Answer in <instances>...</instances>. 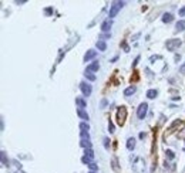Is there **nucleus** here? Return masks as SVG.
<instances>
[{
  "label": "nucleus",
  "instance_id": "a211bd4d",
  "mask_svg": "<svg viewBox=\"0 0 185 173\" xmlns=\"http://www.w3.org/2000/svg\"><path fill=\"white\" fill-rule=\"evenodd\" d=\"M88 129H90V125L87 122H81L80 123V130L81 132H88Z\"/></svg>",
  "mask_w": 185,
  "mask_h": 173
},
{
  "label": "nucleus",
  "instance_id": "393cba45",
  "mask_svg": "<svg viewBox=\"0 0 185 173\" xmlns=\"http://www.w3.org/2000/svg\"><path fill=\"white\" fill-rule=\"evenodd\" d=\"M87 166H88V169H90L91 172H97V170H98V166H97L94 162H93V163H90V165H87Z\"/></svg>",
  "mask_w": 185,
  "mask_h": 173
},
{
  "label": "nucleus",
  "instance_id": "2f4dec72",
  "mask_svg": "<svg viewBox=\"0 0 185 173\" xmlns=\"http://www.w3.org/2000/svg\"><path fill=\"white\" fill-rule=\"evenodd\" d=\"M178 14H180L181 17H184L185 16V7H182V9H180V11H178Z\"/></svg>",
  "mask_w": 185,
  "mask_h": 173
},
{
  "label": "nucleus",
  "instance_id": "72a5a7b5",
  "mask_svg": "<svg viewBox=\"0 0 185 173\" xmlns=\"http://www.w3.org/2000/svg\"><path fill=\"white\" fill-rule=\"evenodd\" d=\"M138 61H139V56L137 57V58L134 60V63H132V67H137V64H138Z\"/></svg>",
  "mask_w": 185,
  "mask_h": 173
},
{
  "label": "nucleus",
  "instance_id": "e433bc0d",
  "mask_svg": "<svg viewBox=\"0 0 185 173\" xmlns=\"http://www.w3.org/2000/svg\"><path fill=\"white\" fill-rule=\"evenodd\" d=\"M88 173H97V172H88Z\"/></svg>",
  "mask_w": 185,
  "mask_h": 173
},
{
  "label": "nucleus",
  "instance_id": "39448f33",
  "mask_svg": "<svg viewBox=\"0 0 185 173\" xmlns=\"http://www.w3.org/2000/svg\"><path fill=\"white\" fill-rule=\"evenodd\" d=\"M125 116H127V109L124 107L118 108V114H117V119H118V123L120 125H123L124 121H125Z\"/></svg>",
  "mask_w": 185,
  "mask_h": 173
},
{
  "label": "nucleus",
  "instance_id": "f03ea898",
  "mask_svg": "<svg viewBox=\"0 0 185 173\" xmlns=\"http://www.w3.org/2000/svg\"><path fill=\"white\" fill-rule=\"evenodd\" d=\"M181 40L180 38H171V40H167V43H165V47H167V50L168 51H175L178 47H181Z\"/></svg>",
  "mask_w": 185,
  "mask_h": 173
},
{
  "label": "nucleus",
  "instance_id": "c756f323",
  "mask_svg": "<svg viewBox=\"0 0 185 173\" xmlns=\"http://www.w3.org/2000/svg\"><path fill=\"white\" fill-rule=\"evenodd\" d=\"M121 47H123V48H124V51H125V53H128V51H130V48H128V45H127L125 43H121Z\"/></svg>",
  "mask_w": 185,
  "mask_h": 173
},
{
  "label": "nucleus",
  "instance_id": "ddd939ff",
  "mask_svg": "<svg viewBox=\"0 0 185 173\" xmlns=\"http://www.w3.org/2000/svg\"><path fill=\"white\" fill-rule=\"evenodd\" d=\"M175 31H185V20H178L175 24Z\"/></svg>",
  "mask_w": 185,
  "mask_h": 173
},
{
  "label": "nucleus",
  "instance_id": "aec40b11",
  "mask_svg": "<svg viewBox=\"0 0 185 173\" xmlns=\"http://www.w3.org/2000/svg\"><path fill=\"white\" fill-rule=\"evenodd\" d=\"M80 145H81V148H84V149H91V142L90 141H81Z\"/></svg>",
  "mask_w": 185,
  "mask_h": 173
},
{
  "label": "nucleus",
  "instance_id": "1a4fd4ad",
  "mask_svg": "<svg viewBox=\"0 0 185 173\" xmlns=\"http://www.w3.org/2000/svg\"><path fill=\"white\" fill-rule=\"evenodd\" d=\"M75 112H77V115H78V116H80L83 121H88V119H90L88 114H87V112L84 111L83 108H77V111H75Z\"/></svg>",
  "mask_w": 185,
  "mask_h": 173
},
{
  "label": "nucleus",
  "instance_id": "7c9ffc66",
  "mask_svg": "<svg viewBox=\"0 0 185 173\" xmlns=\"http://www.w3.org/2000/svg\"><path fill=\"white\" fill-rule=\"evenodd\" d=\"M107 104H108L107 99H103V101H101V109H104L105 107H107Z\"/></svg>",
  "mask_w": 185,
  "mask_h": 173
},
{
  "label": "nucleus",
  "instance_id": "9b49d317",
  "mask_svg": "<svg viewBox=\"0 0 185 173\" xmlns=\"http://www.w3.org/2000/svg\"><path fill=\"white\" fill-rule=\"evenodd\" d=\"M172 20H174V14H171V13H164L162 14V23H171Z\"/></svg>",
  "mask_w": 185,
  "mask_h": 173
},
{
  "label": "nucleus",
  "instance_id": "4468645a",
  "mask_svg": "<svg viewBox=\"0 0 185 173\" xmlns=\"http://www.w3.org/2000/svg\"><path fill=\"white\" fill-rule=\"evenodd\" d=\"M134 148H135V139L134 138H128L127 139V149L132 150Z\"/></svg>",
  "mask_w": 185,
  "mask_h": 173
},
{
  "label": "nucleus",
  "instance_id": "2eb2a0df",
  "mask_svg": "<svg viewBox=\"0 0 185 173\" xmlns=\"http://www.w3.org/2000/svg\"><path fill=\"white\" fill-rule=\"evenodd\" d=\"M95 47L98 48L100 51H105V50H107V44H105V41H101V40H98L95 43Z\"/></svg>",
  "mask_w": 185,
  "mask_h": 173
},
{
  "label": "nucleus",
  "instance_id": "5701e85b",
  "mask_svg": "<svg viewBox=\"0 0 185 173\" xmlns=\"http://www.w3.org/2000/svg\"><path fill=\"white\" fill-rule=\"evenodd\" d=\"M81 141H90V133L88 132H80Z\"/></svg>",
  "mask_w": 185,
  "mask_h": 173
},
{
  "label": "nucleus",
  "instance_id": "4be33fe9",
  "mask_svg": "<svg viewBox=\"0 0 185 173\" xmlns=\"http://www.w3.org/2000/svg\"><path fill=\"white\" fill-rule=\"evenodd\" d=\"M84 156L90 157V159H94V152H93V149H84Z\"/></svg>",
  "mask_w": 185,
  "mask_h": 173
},
{
  "label": "nucleus",
  "instance_id": "c85d7f7f",
  "mask_svg": "<svg viewBox=\"0 0 185 173\" xmlns=\"http://www.w3.org/2000/svg\"><path fill=\"white\" fill-rule=\"evenodd\" d=\"M114 129H116V126H114V123L110 121V122H108V130H110V133H113Z\"/></svg>",
  "mask_w": 185,
  "mask_h": 173
},
{
  "label": "nucleus",
  "instance_id": "bb28decb",
  "mask_svg": "<svg viewBox=\"0 0 185 173\" xmlns=\"http://www.w3.org/2000/svg\"><path fill=\"white\" fill-rule=\"evenodd\" d=\"M110 143H111L110 138H108V136H105V138H104V148H105V149H110Z\"/></svg>",
  "mask_w": 185,
  "mask_h": 173
},
{
  "label": "nucleus",
  "instance_id": "c9c22d12",
  "mask_svg": "<svg viewBox=\"0 0 185 173\" xmlns=\"http://www.w3.org/2000/svg\"><path fill=\"white\" fill-rule=\"evenodd\" d=\"M181 71H182V72L185 71V64H184V67H182V68H181Z\"/></svg>",
  "mask_w": 185,
  "mask_h": 173
},
{
  "label": "nucleus",
  "instance_id": "f257e3e1",
  "mask_svg": "<svg viewBox=\"0 0 185 173\" xmlns=\"http://www.w3.org/2000/svg\"><path fill=\"white\" fill-rule=\"evenodd\" d=\"M124 4H125L124 2H114L110 7V11H108V19H114L118 14V11L124 7Z\"/></svg>",
  "mask_w": 185,
  "mask_h": 173
},
{
  "label": "nucleus",
  "instance_id": "0eeeda50",
  "mask_svg": "<svg viewBox=\"0 0 185 173\" xmlns=\"http://www.w3.org/2000/svg\"><path fill=\"white\" fill-rule=\"evenodd\" d=\"M97 57V53H95V50H88L86 54H84V61H90V60H93V58H95Z\"/></svg>",
  "mask_w": 185,
  "mask_h": 173
},
{
  "label": "nucleus",
  "instance_id": "dca6fc26",
  "mask_svg": "<svg viewBox=\"0 0 185 173\" xmlns=\"http://www.w3.org/2000/svg\"><path fill=\"white\" fill-rule=\"evenodd\" d=\"M157 95H158V91L157 89H148L147 91V98H150V99H155Z\"/></svg>",
  "mask_w": 185,
  "mask_h": 173
},
{
  "label": "nucleus",
  "instance_id": "6e6552de",
  "mask_svg": "<svg viewBox=\"0 0 185 173\" xmlns=\"http://www.w3.org/2000/svg\"><path fill=\"white\" fill-rule=\"evenodd\" d=\"M75 105H77L78 108H86L87 107V101L83 98V96H75Z\"/></svg>",
  "mask_w": 185,
  "mask_h": 173
},
{
  "label": "nucleus",
  "instance_id": "423d86ee",
  "mask_svg": "<svg viewBox=\"0 0 185 173\" xmlns=\"http://www.w3.org/2000/svg\"><path fill=\"white\" fill-rule=\"evenodd\" d=\"M111 26H113V20L107 19V20H104V22L101 23V27H100V30H101L103 33H107V31H110Z\"/></svg>",
  "mask_w": 185,
  "mask_h": 173
},
{
  "label": "nucleus",
  "instance_id": "9d476101",
  "mask_svg": "<svg viewBox=\"0 0 185 173\" xmlns=\"http://www.w3.org/2000/svg\"><path fill=\"white\" fill-rule=\"evenodd\" d=\"M98 68H100L98 61H93L91 64L87 65V71H90V72H95V71H98Z\"/></svg>",
  "mask_w": 185,
  "mask_h": 173
},
{
  "label": "nucleus",
  "instance_id": "6ab92c4d",
  "mask_svg": "<svg viewBox=\"0 0 185 173\" xmlns=\"http://www.w3.org/2000/svg\"><path fill=\"white\" fill-rule=\"evenodd\" d=\"M84 75H86V78H88L90 81H95L97 80L95 75H94V72H90V71H87V70H86V72H84Z\"/></svg>",
  "mask_w": 185,
  "mask_h": 173
},
{
  "label": "nucleus",
  "instance_id": "412c9836",
  "mask_svg": "<svg viewBox=\"0 0 185 173\" xmlns=\"http://www.w3.org/2000/svg\"><path fill=\"white\" fill-rule=\"evenodd\" d=\"M2 165L3 166H9V160H7V157H6V152H3L2 150Z\"/></svg>",
  "mask_w": 185,
  "mask_h": 173
},
{
  "label": "nucleus",
  "instance_id": "473e14b6",
  "mask_svg": "<svg viewBox=\"0 0 185 173\" xmlns=\"http://www.w3.org/2000/svg\"><path fill=\"white\" fill-rule=\"evenodd\" d=\"M160 58H161V56H152V57H151V63H152V61H155V60H160Z\"/></svg>",
  "mask_w": 185,
  "mask_h": 173
},
{
  "label": "nucleus",
  "instance_id": "a878e982",
  "mask_svg": "<svg viewBox=\"0 0 185 173\" xmlns=\"http://www.w3.org/2000/svg\"><path fill=\"white\" fill-rule=\"evenodd\" d=\"M81 162L86 163V165H90V163H93V159H90V157H87V156H83L81 157Z\"/></svg>",
  "mask_w": 185,
  "mask_h": 173
},
{
  "label": "nucleus",
  "instance_id": "7ed1b4c3",
  "mask_svg": "<svg viewBox=\"0 0 185 173\" xmlns=\"http://www.w3.org/2000/svg\"><path fill=\"white\" fill-rule=\"evenodd\" d=\"M80 89L81 92H83L84 96H90L93 92V87L90 85L88 82H86V81H83V82H80Z\"/></svg>",
  "mask_w": 185,
  "mask_h": 173
},
{
  "label": "nucleus",
  "instance_id": "cd10ccee",
  "mask_svg": "<svg viewBox=\"0 0 185 173\" xmlns=\"http://www.w3.org/2000/svg\"><path fill=\"white\" fill-rule=\"evenodd\" d=\"M44 14H46V16H51V14H53V7L44 9Z\"/></svg>",
  "mask_w": 185,
  "mask_h": 173
},
{
  "label": "nucleus",
  "instance_id": "f704fd0d",
  "mask_svg": "<svg viewBox=\"0 0 185 173\" xmlns=\"http://www.w3.org/2000/svg\"><path fill=\"white\" fill-rule=\"evenodd\" d=\"M145 138V132H141L139 133V139H144Z\"/></svg>",
  "mask_w": 185,
  "mask_h": 173
},
{
  "label": "nucleus",
  "instance_id": "f8f14e48",
  "mask_svg": "<svg viewBox=\"0 0 185 173\" xmlns=\"http://www.w3.org/2000/svg\"><path fill=\"white\" fill-rule=\"evenodd\" d=\"M135 91H137V87H134V85L127 87L125 89H124V95H125V96H130V95H132V94H135Z\"/></svg>",
  "mask_w": 185,
  "mask_h": 173
},
{
  "label": "nucleus",
  "instance_id": "b1692460",
  "mask_svg": "<svg viewBox=\"0 0 185 173\" xmlns=\"http://www.w3.org/2000/svg\"><path fill=\"white\" fill-rule=\"evenodd\" d=\"M165 155H167V159H169V160H172V159H174V157H175L174 152H172V150H169V149L165 152Z\"/></svg>",
  "mask_w": 185,
  "mask_h": 173
},
{
  "label": "nucleus",
  "instance_id": "20e7f679",
  "mask_svg": "<svg viewBox=\"0 0 185 173\" xmlns=\"http://www.w3.org/2000/svg\"><path fill=\"white\" fill-rule=\"evenodd\" d=\"M147 109H148V104H147V102H141V104H139V107L137 109L138 119H144L145 115H147Z\"/></svg>",
  "mask_w": 185,
  "mask_h": 173
},
{
  "label": "nucleus",
  "instance_id": "f3484780",
  "mask_svg": "<svg viewBox=\"0 0 185 173\" xmlns=\"http://www.w3.org/2000/svg\"><path fill=\"white\" fill-rule=\"evenodd\" d=\"M111 166H113L114 172H120V168H118V163H117V157H113V159H111Z\"/></svg>",
  "mask_w": 185,
  "mask_h": 173
}]
</instances>
